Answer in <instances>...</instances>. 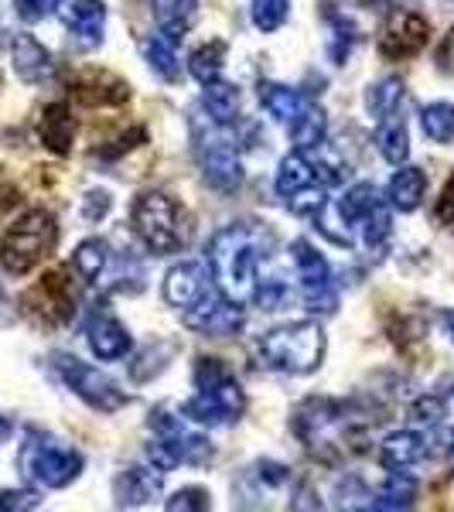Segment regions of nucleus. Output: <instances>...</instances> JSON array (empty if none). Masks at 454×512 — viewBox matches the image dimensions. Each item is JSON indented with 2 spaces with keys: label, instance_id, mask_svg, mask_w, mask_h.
<instances>
[{
  "label": "nucleus",
  "instance_id": "cd10ccee",
  "mask_svg": "<svg viewBox=\"0 0 454 512\" xmlns=\"http://www.w3.org/2000/svg\"><path fill=\"white\" fill-rule=\"evenodd\" d=\"M151 14L164 35L181 38L198 18V0H151Z\"/></svg>",
  "mask_w": 454,
  "mask_h": 512
},
{
  "label": "nucleus",
  "instance_id": "7ed1b4c3",
  "mask_svg": "<svg viewBox=\"0 0 454 512\" xmlns=\"http://www.w3.org/2000/svg\"><path fill=\"white\" fill-rule=\"evenodd\" d=\"M328 338L318 321H291L267 332L257 342V359L274 373L284 376H308L325 362Z\"/></svg>",
  "mask_w": 454,
  "mask_h": 512
},
{
  "label": "nucleus",
  "instance_id": "c85d7f7f",
  "mask_svg": "<svg viewBox=\"0 0 454 512\" xmlns=\"http://www.w3.org/2000/svg\"><path fill=\"white\" fill-rule=\"evenodd\" d=\"M202 106L209 110V117L222 123V127H229L236 117H239V89L229 86V82H205L202 89Z\"/></svg>",
  "mask_w": 454,
  "mask_h": 512
},
{
  "label": "nucleus",
  "instance_id": "f257e3e1",
  "mask_svg": "<svg viewBox=\"0 0 454 512\" xmlns=\"http://www.w3.org/2000/svg\"><path fill=\"white\" fill-rule=\"evenodd\" d=\"M270 246H274V236L250 222H233V226L219 229L209 243V274L216 280L219 294L239 308L257 301L263 277L274 274L267 270Z\"/></svg>",
  "mask_w": 454,
  "mask_h": 512
},
{
  "label": "nucleus",
  "instance_id": "5701e85b",
  "mask_svg": "<svg viewBox=\"0 0 454 512\" xmlns=\"http://www.w3.org/2000/svg\"><path fill=\"white\" fill-rule=\"evenodd\" d=\"M424 192H427V175L420 168H410V164H400V171L390 178L386 185V202L390 209H400V212H414L420 202H424Z\"/></svg>",
  "mask_w": 454,
  "mask_h": 512
},
{
  "label": "nucleus",
  "instance_id": "a878e982",
  "mask_svg": "<svg viewBox=\"0 0 454 512\" xmlns=\"http://www.w3.org/2000/svg\"><path fill=\"white\" fill-rule=\"evenodd\" d=\"M308 185H318V175H315V161L308 158V151L294 147L284 161H280V171H277V195L280 198H291L294 192ZM325 188V185H321Z\"/></svg>",
  "mask_w": 454,
  "mask_h": 512
},
{
  "label": "nucleus",
  "instance_id": "f3484780",
  "mask_svg": "<svg viewBox=\"0 0 454 512\" xmlns=\"http://www.w3.org/2000/svg\"><path fill=\"white\" fill-rule=\"evenodd\" d=\"M69 89H72V96L86 106H120L130 99L127 82L120 76H113V72H103V69L79 72V76L69 82Z\"/></svg>",
  "mask_w": 454,
  "mask_h": 512
},
{
  "label": "nucleus",
  "instance_id": "c756f323",
  "mask_svg": "<svg viewBox=\"0 0 454 512\" xmlns=\"http://www.w3.org/2000/svg\"><path fill=\"white\" fill-rule=\"evenodd\" d=\"M175 41L171 35H151L144 41V55H147V65L164 79V82H178L181 79V62H178V52H175Z\"/></svg>",
  "mask_w": 454,
  "mask_h": 512
},
{
  "label": "nucleus",
  "instance_id": "c9c22d12",
  "mask_svg": "<svg viewBox=\"0 0 454 512\" xmlns=\"http://www.w3.org/2000/svg\"><path fill=\"white\" fill-rule=\"evenodd\" d=\"M420 127L434 144H448L454 140V106L451 103H431L420 113Z\"/></svg>",
  "mask_w": 454,
  "mask_h": 512
},
{
  "label": "nucleus",
  "instance_id": "2eb2a0df",
  "mask_svg": "<svg viewBox=\"0 0 454 512\" xmlns=\"http://www.w3.org/2000/svg\"><path fill=\"white\" fill-rule=\"evenodd\" d=\"M59 18L65 21V28L72 31V41L89 52L99 48L106 31V7L103 0H59Z\"/></svg>",
  "mask_w": 454,
  "mask_h": 512
},
{
  "label": "nucleus",
  "instance_id": "0eeeda50",
  "mask_svg": "<svg viewBox=\"0 0 454 512\" xmlns=\"http://www.w3.org/2000/svg\"><path fill=\"white\" fill-rule=\"evenodd\" d=\"M18 468L38 489H65L82 472V454L48 434H28L18 454Z\"/></svg>",
  "mask_w": 454,
  "mask_h": 512
},
{
  "label": "nucleus",
  "instance_id": "1a4fd4ad",
  "mask_svg": "<svg viewBox=\"0 0 454 512\" xmlns=\"http://www.w3.org/2000/svg\"><path fill=\"white\" fill-rule=\"evenodd\" d=\"M134 233L154 256H171L185 246V229H181V212L164 192H144L134 202Z\"/></svg>",
  "mask_w": 454,
  "mask_h": 512
},
{
  "label": "nucleus",
  "instance_id": "393cba45",
  "mask_svg": "<svg viewBox=\"0 0 454 512\" xmlns=\"http://www.w3.org/2000/svg\"><path fill=\"white\" fill-rule=\"evenodd\" d=\"M386 198L376 192V185H369V181H359V185H352L349 192L338 198L335 205V216L342 219V226H362L373 212L383 205Z\"/></svg>",
  "mask_w": 454,
  "mask_h": 512
},
{
  "label": "nucleus",
  "instance_id": "58836bf2",
  "mask_svg": "<svg viewBox=\"0 0 454 512\" xmlns=\"http://www.w3.org/2000/svg\"><path fill=\"white\" fill-rule=\"evenodd\" d=\"M41 506L35 489H0V512H28Z\"/></svg>",
  "mask_w": 454,
  "mask_h": 512
},
{
  "label": "nucleus",
  "instance_id": "dca6fc26",
  "mask_svg": "<svg viewBox=\"0 0 454 512\" xmlns=\"http://www.w3.org/2000/svg\"><path fill=\"white\" fill-rule=\"evenodd\" d=\"M212 287H216V280H212L209 267L185 260V263H178V267H171L168 277H164V301L178 311H188L192 304L202 301Z\"/></svg>",
  "mask_w": 454,
  "mask_h": 512
},
{
  "label": "nucleus",
  "instance_id": "a19ab883",
  "mask_svg": "<svg viewBox=\"0 0 454 512\" xmlns=\"http://www.w3.org/2000/svg\"><path fill=\"white\" fill-rule=\"evenodd\" d=\"M414 417L424 420V424H437V420L444 417V403L437 400V396H420L414 403Z\"/></svg>",
  "mask_w": 454,
  "mask_h": 512
},
{
  "label": "nucleus",
  "instance_id": "6ab92c4d",
  "mask_svg": "<svg viewBox=\"0 0 454 512\" xmlns=\"http://www.w3.org/2000/svg\"><path fill=\"white\" fill-rule=\"evenodd\" d=\"M11 59H14V72H18V79L28 82V86H41V82H48L55 76L52 52H48V48L31 35H14L11 38Z\"/></svg>",
  "mask_w": 454,
  "mask_h": 512
},
{
  "label": "nucleus",
  "instance_id": "72a5a7b5",
  "mask_svg": "<svg viewBox=\"0 0 454 512\" xmlns=\"http://www.w3.org/2000/svg\"><path fill=\"white\" fill-rule=\"evenodd\" d=\"M376 147L390 164H407L410 158V137H407V127L400 120H379V130H376Z\"/></svg>",
  "mask_w": 454,
  "mask_h": 512
},
{
  "label": "nucleus",
  "instance_id": "f03ea898",
  "mask_svg": "<svg viewBox=\"0 0 454 512\" xmlns=\"http://www.w3.org/2000/svg\"><path fill=\"white\" fill-rule=\"evenodd\" d=\"M195 386L198 393L188 403H181V417H188V424L222 427V424H236L243 417L246 393L219 359H198Z\"/></svg>",
  "mask_w": 454,
  "mask_h": 512
},
{
  "label": "nucleus",
  "instance_id": "ea45409f",
  "mask_svg": "<svg viewBox=\"0 0 454 512\" xmlns=\"http://www.w3.org/2000/svg\"><path fill=\"white\" fill-rule=\"evenodd\" d=\"M14 11L24 24H38L59 11V0H14Z\"/></svg>",
  "mask_w": 454,
  "mask_h": 512
},
{
  "label": "nucleus",
  "instance_id": "b1692460",
  "mask_svg": "<svg viewBox=\"0 0 454 512\" xmlns=\"http://www.w3.org/2000/svg\"><path fill=\"white\" fill-rule=\"evenodd\" d=\"M260 103L267 106V113L274 117L277 123H284V130L308 110L311 99L301 96L297 89L291 86H277V82H260Z\"/></svg>",
  "mask_w": 454,
  "mask_h": 512
},
{
  "label": "nucleus",
  "instance_id": "9b49d317",
  "mask_svg": "<svg viewBox=\"0 0 454 512\" xmlns=\"http://www.w3.org/2000/svg\"><path fill=\"white\" fill-rule=\"evenodd\" d=\"M291 253H294L297 280H301L304 308H308L311 315H335L338 294L332 284V267H328V260L308 243V239H294Z\"/></svg>",
  "mask_w": 454,
  "mask_h": 512
},
{
  "label": "nucleus",
  "instance_id": "473e14b6",
  "mask_svg": "<svg viewBox=\"0 0 454 512\" xmlns=\"http://www.w3.org/2000/svg\"><path fill=\"white\" fill-rule=\"evenodd\" d=\"M72 267H76V274L82 280L99 284V277L110 267V246H106L103 239H86V243H79L76 253H72Z\"/></svg>",
  "mask_w": 454,
  "mask_h": 512
},
{
  "label": "nucleus",
  "instance_id": "4be33fe9",
  "mask_svg": "<svg viewBox=\"0 0 454 512\" xmlns=\"http://www.w3.org/2000/svg\"><path fill=\"white\" fill-rule=\"evenodd\" d=\"M427 454H431L427 434H417V431H393L379 444V458H383L386 468H410V465H417V461H424Z\"/></svg>",
  "mask_w": 454,
  "mask_h": 512
},
{
  "label": "nucleus",
  "instance_id": "6e6552de",
  "mask_svg": "<svg viewBox=\"0 0 454 512\" xmlns=\"http://www.w3.org/2000/svg\"><path fill=\"white\" fill-rule=\"evenodd\" d=\"M192 134H195V158L202 168L205 181L219 192H236L243 185V161L233 144V137H226L222 123L209 117L205 123L202 117L192 120Z\"/></svg>",
  "mask_w": 454,
  "mask_h": 512
},
{
  "label": "nucleus",
  "instance_id": "a211bd4d",
  "mask_svg": "<svg viewBox=\"0 0 454 512\" xmlns=\"http://www.w3.org/2000/svg\"><path fill=\"white\" fill-rule=\"evenodd\" d=\"M161 495V472L158 468H144V465H130L123 468L113 482V499L120 509H137L147 506Z\"/></svg>",
  "mask_w": 454,
  "mask_h": 512
},
{
  "label": "nucleus",
  "instance_id": "39448f33",
  "mask_svg": "<svg viewBox=\"0 0 454 512\" xmlns=\"http://www.w3.org/2000/svg\"><path fill=\"white\" fill-rule=\"evenodd\" d=\"M147 427L154 441L147 444V461L164 475L178 465H205L212 458V444L205 434L188 427V417H171L168 410H154Z\"/></svg>",
  "mask_w": 454,
  "mask_h": 512
},
{
  "label": "nucleus",
  "instance_id": "a18cd8bd",
  "mask_svg": "<svg viewBox=\"0 0 454 512\" xmlns=\"http://www.w3.org/2000/svg\"><path fill=\"white\" fill-rule=\"evenodd\" d=\"M7 437H11V420H7V417H0V444H4Z\"/></svg>",
  "mask_w": 454,
  "mask_h": 512
},
{
  "label": "nucleus",
  "instance_id": "2f4dec72",
  "mask_svg": "<svg viewBox=\"0 0 454 512\" xmlns=\"http://www.w3.org/2000/svg\"><path fill=\"white\" fill-rule=\"evenodd\" d=\"M222 65H226V41L212 38L205 45H198L192 55H188V72L202 82H216L222 79Z\"/></svg>",
  "mask_w": 454,
  "mask_h": 512
},
{
  "label": "nucleus",
  "instance_id": "9d476101",
  "mask_svg": "<svg viewBox=\"0 0 454 512\" xmlns=\"http://www.w3.org/2000/svg\"><path fill=\"white\" fill-rule=\"evenodd\" d=\"M52 362H55V373L62 376V383L69 386L82 403H89L93 410H99V414H113V410H120L123 403H127V393L117 390V383H113L110 376H103L99 369L79 362L76 355L59 352Z\"/></svg>",
  "mask_w": 454,
  "mask_h": 512
},
{
  "label": "nucleus",
  "instance_id": "de8ad7c7",
  "mask_svg": "<svg viewBox=\"0 0 454 512\" xmlns=\"http://www.w3.org/2000/svg\"><path fill=\"white\" fill-rule=\"evenodd\" d=\"M0 297H4V287H0Z\"/></svg>",
  "mask_w": 454,
  "mask_h": 512
},
{
  "label": "nucleus",
  "instance_id": "f704fd0d",
  "mask_svg": "<svg viewBox=\"0 0 454 512\" xmlns=\"http://www.w3.org/2000/svg\"><path fill=\"white\" fill-rule=\"evenodd\" d=\"M400 103H403V82L396 76L376 82V86L366 93V106L376 120H390L393 113L400 110Z\"/></svg>",
  "mask_w": 454,
  "mask_h": 512
},
{
  "label": "nucleus",
  "instance_id": "e433bc0d",
  "mask_svg": "<svg viewBox=\"0 0 454 512\" xmlns=\"http://www.w3.org/2000/svg\"><path fill=\"white\" fill-rule=\"evenodd\" d=\"M291 14V0H253V24L260 31H277Z\"/></svg>",
  "mask_w": 454,
  "mask_h": 512
},
{
  "label": "nucleus",
  "instance_id": "bb28decb",
  "mask_svg": "<svg viewBox=\"0 0 454 512\" xmlns=\"http://www.w3.org/2000/svg\"><path fill=\"white\" fill-rule=\"evenodd\" d=\"M417 499V482L410 478L403 468H393L390 478H386L383 485H379V492L373 495V502H369V509L376 512H396V509H410Z\"/></svg>",
  "mask_w": 454,
  "mask_h": 512
},
{
  "label": "nucleus",
  "instance_id": "4c0bfd02",
  "mask_svg": "<svg viewBox=\"0 0 454 512\" xmlns=\"http://www.w3.org/2000/svg\"><path fill=\"white\" fill-rule=\"evenodd\" d=\"M209 506L212 502H209V492L205 489H181L164 502V509L168 512H205Z\"/></svg>",
  "mask_w": 454,
  "mask_h": 512
},
{
  "label": "nucleus",
  "instance_id": "412c9836",
  "mask_svg": "<svg viewBox=\"0 0 454 512\" xmlns=\"http://www.w3.org/2000/svg\"><path fill=\"white\" fill-rule=\"evenodd\" d=\"M38 137H41V144H45L52 154H59V158H65V154L72 151V140H76V117H72L69 103L45 106L41 123H38Z\"/></svg>",
  "mask_w": 454,
  "mask_h": 512
},
{
  "label": "nucleus",
  "instance_id": "ddd939ff",
  "mask_svg": "<svg viewBox=\"0 0 454 512\" xmlns=\"http://www.w3.org/2000/svg\"><path fill=\"white\" fill-rule=\"evenodd\" d=\"M427 38H431V24H427L424 14L417 11H393L390 18L379 28V55L383 59H414L427 48Z\"/></svg>",
  "mask_w": 454,
  "mask_h": 512
},
{
  "label": "nucleus",
  "instance_id": "4468645a",
  "mask_svg": "<svg viewBox=\"0 0 454 512\" xmlns=\"http://www.w3.org/2000/svg\"><path fill=\"white\" fill-rule=\"evenodd\" d=\"M181 321H185L192 332L209 335V338H229L246 325L243 308L229 301V297H222L219 287H212V291L198 304H192L188 311H181Z\"/></svg>",
  "mask_w": 454,
  "mask_h": 512
},
{
  "label": "nucleus",
  "instance_id": "f8f14e48",
  "mask_svg": "<svg viewBox=\"0 0 454 512\" xmlns=\"http://www.w3.org/2000/svg\"><path fill=\"white\" fill-rule=\"evenodd\" d=\"M24 311L41 325H65L76 315V287L65 277V270H52L24 294Z\"/></svg>",
  "mask_w": 454,
  "mask_h": 512
},
{
  "label": "nucleus",
  "instance_id": "423d86ee",
  "mask_svg": "<svg viewBox=\"0 0 454 512\" xmlns=\"http://www.w3.org/2000/svg\"><path fill=\"white\" fill-rule=\"evenodd\" d=\"M55 239H59V226H55L52 212H45V209L24 212V216L4 233L0 263H4V270L14 277L31 274V270L55 250Z\"/></svg>",
  "mask_w": 454,
  "mask_h": 512
},
{
  "label": "nucleus",
  "instance_id": "37998d69",
  "mask_svg": "<svg viewBox=\"0 0 454 512\" xmlns=\"http://www.w3.org/2000/svg\"><path fill=\"white\" fill-rule=\"evenodd\" d=\"M110 212V195L106 192H89L86 195V219H103Z\"/></svg>",
  "mask_w": 454,
  "mask_h": 512
},
{
  "label": "nucleus",
  "instance_id": "aec40b11",
  "mask_svg": "<svg viewBox=\"0 0 454 512\" xmlns=\"http://www.w3.org/2000/svg\"><path fill=\"white\" fill-rule=\"evenodd\" d=\"M86 335H89V349H93L96 359H103V362L123 359V355L130 352V335H127V328H123L120 321L113 318L110 311H103V308H99L96 315L89 318Z\"/></svg>",
  "mask_w": 454,
  "mask_h": 512
},
{
  "label": "nucleus",
  "instance_id": "20e7f679",
  "mask_svg": "<svg viewBox=\"0 0 454 512\" xmlns=\"http://www.w3.org/2000/svg\"><path fill=\"white\" fill-rule=\"evenodd\" d=\"M294 434L301 437V444H308L325 461H332L335 454H345V444L362 441V427L352 417L349 403L325 400V396L301 403L294 410Z\"/></svg>",
  "mask_w": 454,
  "mask_h": 512
},
{
  "label": "nucleus",
  "instance_id": "c03bdc74",
  "mask_svg": "<svg viewBox=\"0 0 454 512\" xmlns=\"http://www.w3.org/2000/svg\"><path fill=\"white\" fill-rule=\"evenodd\" d=\"M441 441H444L441 448L448 451V454H451V461H454V431H441Z\"/></svg>",
  "mask_w": 454,
  "mask_h": 512
},
{
  "label": "nucleus",
  "instance_id": "49530a36",
  "mask_svg": "<svg viewBox=\"0 0 454 512\" xmlns=\"http://www.w3.org/2000/svg\"><path fill=\"white\" fill-rule=\"evenodd\" d=\"M444 328H448V335H451V342H454V311L444 315Z\"/></svg>",
  "mask_w": 454,
  "mask_h": 512
},
{
  "label": "nucleus",
  "instance_id": "7c9ffc66",
  "mask_svg": "<svg viewBox=\"0 0 454 512\" xmlns=\"http://www.w3.org/2000/svg\"><path fill=\"white\" fill-rule=\"evenodd\" d=\"M287 134H291L294 147H301V151H311V147H321L325 144V134H328V117L325 110H321L318 103H308V110L297 117L291 127H287Z\"/></svg>",
  "mask_w": 454,
  "mask_h": 512
},
{
  "label": "nucleus",
  "instance_id": "79ce46f5",
  "mask_svg": "<svg viewBox=\"0 0 454 512\" xmlns=\"http://www.w3.org/2000/svg\"><path fill=\"white\" fill-rule=\"evenodd\" d=\"M437 222L454 226V175L448 178V185H444L441 198H437Z\"/></svg>",
  "mask_w": 454,
  "mask_h": 512
}]
</instances>
